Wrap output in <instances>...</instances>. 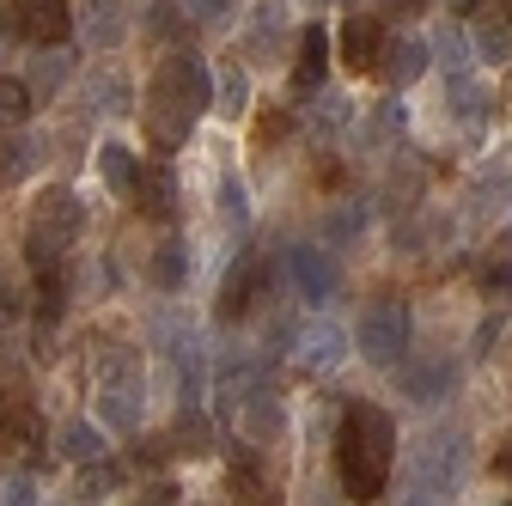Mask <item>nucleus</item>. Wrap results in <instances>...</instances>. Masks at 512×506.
I'll use <instances>...</instances> for the list:
<instances>
[{
	"instance_id": "obj_1",
	"label": "nucleus",
	"mask_w": 512,
	"mask_h": 506,
	"mask_svg": "<svg viewBox=\"0 0 512 506\" xmlns=\"http://www.w3.org/2000/svg\"><path fill=\"white\" fill-rule=\"evenodd\" d=\"M214 110V68L196 55V49H177L159 61V74L147 86V129L153 141L177 147L189 129H196V116Z\"/></svg>"
},
{
	"instance_id": "obj_2",
	"label": "nucleus",
	"mask_w": 512,
	"mask_h": 506,
	"mask_svg": "<svg viewBox=\"0 0 512 506\" xmlns=\"http://www.w3.org/2000/svg\"><path fill=\"white\" fill-rule=\"evenodd\" d=\"M391 458H397V421L384 415L378 403H366V397L348 403L342 433H336V470H342V488H348L354 500L384 494Z\"/></svg>"
},
{
	"instance_id": "obj_3",
	"label": "nucleus",
	"mask_w": 512,
	"mask_h": 506,
	"mask_svg": "<svg viewBox=\"0 0 512 506\" xmlns=\"http://www.w3.org/2000/svg\"><path fill=\"white\" fill-rule=\"evenodd\" d=\"M354 354H366L372 366H403V354H409V305L403 299L366 305L360 324H354Z\"/></svg>"
},
{
	"instance_id": "obj_4",
	"label": "nucleus",
	"mask_w": 512,
	"mask_h": 506,
	"mask_svg": "<svg viewBox=\"0 0 512 506\" xmlns=\"http://www.w3.org/2000/svg\"><path fill=\"white\" fill-rule=\"evenodd\" d=\"M458 470H464V439L458 433L421 439L415 470H409V500H445V494L458 488Z\"/></svg>"
},
{
	"instance_id": "obj_5",
	"label": "nucleus",
	"mask_w": 512,
	"mask_h": 506,
	"mask_svg": "<svg viewBox=\"0 0 512 506\" xmlns=\"http://www.w3.org/2000/svg\"><path fill=\"white\" fill-rule=\"evenodd\" d=\"M0 31L43 49V43H61L74 31V13H68V0H7L0 7Z\"/></svg>"
},
{
	"instance_id": "obj_6",
	"label": "nucleus",
	"mask_w": 512,
	"mask_h": 506,
	"mask_svg": "<svg viewBox=\"0 0 512 506\" xmlns=\"http://www.w3.org/2000/svg\"><path fill=\"white\" fill-rule=\"evenodd\" d=\"M281 269H287V287H293L305 305H324V299H336V287H342L336 257H330V250H317V244H293Z\"/></svg>"
},
{
	"instance_id": "obj_7",
	"label": "nucleus",
	"mask_w": 512,
	"mask_h": 506,
	"mask_svg": "<svg viewBox=\"0 0 512 506\" xmlns=\"http://www.w3.org/2000/svg\"><path fill=\"white\" fill-rule=\"evenodd\" d=\"M263 281H269V263L256 257V250H244V257L226 269V281H220V318H244V311L256 305V293H263Z\"/></svg>"
},
{
	"instance_id": "obj_8",
	"label": "nucleus",
	"mask_w": 512,
	"mask_h": 506,
	"mask_svg": "<svg viewBox=\"0 0 512 506\" xmlns=\"http://www.w3.org/2000/svg\"><path fill=\"white\" fill-rule=\"evenodd\" d=\"M348 354H354V330H342V324H330V318L305 324V336H299V360H305L311 372H336Z\"/></svg>"
},
{
	"instance_id": "obj_9",
	"label": "nucleus",
	"mask_w": 512,
	"mask_h": 506,
	"mask_svg": "<svg viewBox=\"0 0 512 506\" xmlns=\"http://www.w3.org/2000/svg\"><path fill=\"white\" fill-rule=\"evenodd\" d=\"M458 391V360H415L403 366V397L409 403H445Z\"/></svg>"
},
{
	"instance_id": "obj_10",
	"label": "nucleus",
	"mask_w": 512,
	"mask_h": 506,
	"mask_svg": "<svg viewBox=\"0 0 512 506\" xmlns=\"http://www.w3.org/2000/svg\"><path fill=\"white\" fill-rule=\"evenodd\" d=\"M31 226H43V232H55V238H80V226H86V202L74 196V189H43Z\"/></svg>"
},
{
	"instance_id": "obj_11",
	"label": "nucleus",
	"mask_w": 512,
	"mask_h": 506,
	"mask_svg": "<svg viewBox=\"0 0 512 506\" xmlns=\"http://www.w3.org/2000/svg\"><path fill=\"white\" fill-rule=\"evenodd\" d=\"M135 177H141V153L128 141H104L98 147V183L110 196H135Z\"/></svg>"
},
{
	"instance_id": "obj_12",
	"label": "nucleus",
	"mask_w": 512,
	"mask_h": 506,
	"mask_svg": "<svg viewBox=\"0 0 512 506\" xmlns=\"http://www.w3.org/2000/svg\"><path fill=\"white\" fill-rule=\"evenodd\" d=\"M366 232H372V208H366L360 196H354V202H336V208L324 214V238H330L336 250H354Z\"/></svg>"
},
{
	"instance_id": "obj_13",
	"label": "nucleus",
	"mask_w": 512,
	"mask_h": 506,
	"mask_svg": "<svg viewBox=\"0 0 512 506\" xmlns=\"http://www.w3.org/2000/svg\"><path fill=\"white\" fill-rule=\"evenodd\" d=\"M141 391L128 385V378H116V385H104V397H98V421L110 427V433H135L141 427V403H135Z\"/></svg>"
},
{
	"instance_id": "obj_14",
	"label": "nucleus",
	"mask_w": 512,
	"mask_h": 506,
	"mask_svg": "<svg viewBox=\"0 0 512 506\" xmlns=\"http://www.w3.org/2000/svg\"><path fill=\"white\" fill-rule=\"evenodd\" d=\"M135 202H141L153 220H171V214H177V177H171L165 165H153V171L141 165V177H135Z\"/></svg>"
},
{
	"instance_id": "obj_15",
	"label": "nucleus",
	"mask_w": 512,
	"mask_h": 506,
	"mask_svg": "<svg viewBox=\"0 0 512 506\" xmlns=\"http://www.w3.org/2000/svg\"><path fill=\"white\" fill-rule=\"evenodd\" d=\"M263 378H269V366L256 360V354L220 360V397H226V403H244V397H256V391H263Z\"/></svg>"
},
{
	"instance_id": "obj_16",
	"label": "nucleus",
	"mask_w": 512,
	"mask_h": 506,
	"mask_svg": "<svg viewBox=\"0 0 512 506\" xmlns=\"http://www.w3.org/2000/svg\"><path fill=\"white\" fill-rule=\"evenodd\" d=\"M378 43H384V31H378L372 13H354V19L342 25V61H348V68H372V61H378Z\"/></svg>"
},
{
	"instance_id": "obj_17",
	"label": "nucleus",
	"mask_w": 512,
	"mask_h": 506,
	"mask_svg": "<svg viewBox=\"0 0 512 506\" xmlns=\"http://www.w3.org/2000/svg\"><path fill=\"white\" fill-rule=\"evenodd\" d=\"M452 116L464 122L470 135H482V129H488V116H494V98H488L470 74H452Z\"/></svg>"
},
{
	"instance_id": "obj_18",
	"label": "nucleus",
	"mask_w": 512,
	"mask_h": 506,
	"mask_svg": "<svg viewBox=\"0 0 512 506\" xmlns=\"http://www.w3.org/2000/svg\"><path fill=\"white\" fill-rule=\"evenodd\" d=\"M61 311H68V281H61V269H37V293H31V318H37V330H55Z\"/></svg>"
},
{
	"instance_id": "obj_19",
	"label": "nucleus",
	"mask_w": 512,
	"mask_h": 506,
	"mask_svg": "<svg viewBox=\"0 0 512 506\" xmlns=\"http://www.w3.org/2000/svg\"><path fill=\"white\" fill-rule=\"evenodd\" d=\"M55 446H61V458H74V464H98L104 458V421H68L55 433Z\"/></svg>"
},
{
	"instance_id": "obj_20",
	"label": "nucleus",
	"mask_w": 512,
	"mask_h": 506,
	"mask_svg": "<svg viewBox=\"0 0 512 506\" xmlns=\"http://www.w3.org/2000/svg\"><path fill=\"white\" fill-rule=\"evenodd\" d=\"M43 159H49V141L43 135H19L7 153H0V183H25Z\"/></svg>"
},
{
	"instance_id": "obj_21",
	"label": "nucleus",
	"mask_w": 512,
	"mask_h": 506,
	"mask_svg": "<svg viewBox=\"0 0 512 506\" xmlns=\"http://www.w3.org/2000/svg\"><path fill=\"white\" fill-rule=\"evenodd\" d=\"M86 37H92V49H116L128 37V19L116 0H86Z\"/></svg>"
},
{
	"instance_id": "obj_22",
	"label": "nucleus",
	"mask_w": 512,
	"mask_h": 506,
	"mask_svg": "<svg viewBox=\"0 0 512 506\" xmlns=\"http://www.w3.org/2000/svg\"><path fill=\"white\" fill-rule=\"evenodd\" d=\"M470 55H476V37H470V31H458V25H433V61H439L445 74H464Z\"/></svg>"
},
{
	"instance_id": "obj_23",
	"label": "nucleus",
	"mask_w": 512,
	"mask_h": 506,
	"mask_svg": "<svg viewBox=\"0 0 512 506\" xmlns=\"http://www.w3.org/2000/svg\"><path fill=\"white\" fill-rule=\"evenodd\" d=\"M324 68H330V31L305 25V37H299V86H317Z\"/></svg>"
},
{
	"instance_id": "obj_24",
	"label": "nucleus",
	"mask_w": 512,
	"mask_h": 506,
	"mask_svg": "<svg viewBox=\"0 0 512 506\" xmlns=\"http://www.w3.org/2000/svg\"><path fill=\"white\" fill-rule=\"evenodd\" d=\"M214 110L232 116V122L250 110V74H244V68H220V74H214Z\"/></svg>"
},
{
	"instance_id": "obj_25",
	"label": "nucleus",
	"mask_w": 512,
	"mask_h": 506,
	"mask_svg": "<svg viewBox=\"0 0 512 506\" xmlns=\"http://www.w3.org/2000/svg\"><path fill=\"white\" fill-rule=\"evenodd\" d=\"M482 293H488V299H506V293H512V232H500V244L488 250V263H482Z\"/></svg>"
},
{
	"instance_id": "obj_26",
	"label": "nucleus",
	"mask_w": 512,
	"mask_h": 506,
	"mask_svg": "<svg viewBox=\"0 0 512 506\" xmlns=\"http://www.w3.org/2000/svg\"><path fill=\"white\" fill-rule=\"evenodd\" d=\"M476 55L482 61H494V68H500V61H512V19H476Z\"/></svg>"
},
{
	"instance_id": "obj_27",
	"label": "nucleus",
	"mask_w": 512,
	"mask_h": 506,
	"mask_svg": "<svg viewBox=\"0 0 512 506\" xmlns=\"http://www.w3.org/2000/svg\"><path fill=\"white\" fill-rule=\"evenodd\" d=\"M427 61H433V43H421V37H403V43L391 49V80H397V86L421 80V74H427Z\"/></svg>"
},
{
	"instance_id": "obj_28",
	"label": "nucleus",
	"mask_w": 512,
	"mask_h": 506,
	"mask_svg": "<svg viewBox=\"0 0 512 506\" xmlns=\"http://www.w3.org/2000/svg\"><path fill=\"white\" fill-rule=\"evenodd\" d=\"M183 281H189V250H183V244H159V257H153V287L177 293Z\"/></svg>"
},
{
	"instance_id": "obj_29",
	"label": "nucleus",
	"mask_w": 512,
	"mask_h": 506,
	"mask_svg": "<svg viewBox=\"0 0 512 506\" xmlns=\"http://www.w3.org/2000/svg\"><path fill=\"white\" fill-rule=\"evenodd\" d=\"M31 86L25 80H0V129H25V116H31Z\"/></svg>"
},
{
	"instance_id": "obj_30",
	"label": "nucleus",
	"mask_w": 512,
	"mask_h": 506,
	"mask_svg": "<svg viewBox=\"0 0 512 506\" xmlns=\"http://www.w3.org/2000/svg\"><path fill=\"white\" fill-rule=\"evenodd\" d=\"M311 122H317V129H348V122H354V98L348 92H317V104H311Z\"/></svg>"
},
{
	"instance_id": "obj_31",
	"label": "nucleus",
	"mask_w": 512,
	"mask_h": 506,
	"mask_svg": "<svg viewBox=\"0 0 512 506\" xmlns=\"http://www.w3.org/2000/svg\"><path fill=\"white\" fill-rule=\"evenodd\" d=\"M25 86H31L37 98H55L61 86H68V55H49V61L37 55V68H31V80H25Z\"/></svg>"
},
{
	"instance_id": "obj_32",
	"label": "nucleus",
	"mask_w": 512,
	"mask_h": 506,
	"mask_svg": "<svg viewBox=\"0 0 512 506\" xmlns=\"http://www.w3.org/2000/svg\"><path fill=\"white\" fill-rule=\"evenodd\" d=\"M61 244H68V238H55V232L31 226V232H25V257H31V269H61Z\"/></svg>"
},
{
	"instance_id": "obj_33",
	"label": "nucleus",
	"mask_w": 512,
	"mask_h": 506,
	"mask_svg": "<svg viewBox=\"0 0 512 506\" xmlns=\"http://www.w3.org/2000/svg\"><path fill=\"white\" fill-rule=\"evenodd\" d=\"M92 372H98V385H116V378H128V372H135V348H122V342H104Z\"/></svg>"
},
{
	"instance_id": "obj_34",
	"label": "nucleus",
	"mask_w": 512,
	"mask_h": 506,
	"mask_svg": "<svg viewBox=\"0 0 512 506\" xmlns=\"http://www.w3.org/2000/svg\"><path fill=\"white\" fill-rule=\"evenodd\" d=\"M220 220H232V226L250 220V183L244 177H220Z\"/></svg>"
},
{
	"instance_id": "obj_35",
	"label": "nucleus",
	"mask_w": 512,
	"mask_h": 506,
	"mask_svg": "<svg viewBox=\"0 0 512 506\" xmlns=\"http://www.w3.org/2000/svg\"><path fill=\"white\" fill-rule=\"evenodd\" d=\"M183 13H189L183 0H153V7H147V19H141V25H147V37H177Z\"/></svg>"
},
{
	"instance_id": "obj_36",
	"label": "nucleus",
	"mask_w": 512,
	"mask_h": 506,
	"mask_svg": "<svg viewBox=\"0 0 512 506\" xmlns=\"http://www.w3.org/2000/svg\"><path fill=\"white\" fill-rule=\"evenodd\" d=\"M183 7H189L196 25H226L232 19V0H183Z\"/></svg>"
},
{
	"instance_id": "obj_37",
	"label": "nucleus",
	"mask_w": 512,
	"mask_h": 506,
	"mask_svg": "<svg viewBox=\"0 0 512 506\" xmlns=\"http://www.w3.org/2000/svg\"><path fill=\"white\" fill-rule=\"evenodd\" d=\"M19 311H25V299H19V281H13V275H0V330H7V324H19Z\"/></svg>"
},
{
	"instance_id": "obj_38",
	"label": "nucleus",
	"mask_w": 512,
	"mask_h": 506,
	"mask_svg": "<svg viewBox=\"0 0 512 506\" xmlns=\"http://www.w3.org/2000/svg\"><path fill=\"white\" fill-rule=\"evenodd\" d=\"M25 439H31V415H25V409L0 415V446H25Z\"/></svg>"
},
{
	"instance_id": "obj_39",
	"label": "nucleus",
	"mask_w": 512,
	"mask_h": 506,
	"mask_svg": "<svg viewBox=\"0 0 512 506\" xmlns=\"http://www.w3.org/2000/svg\"><path fill=\"white\" fill-rule=\"evenodd\" d=\"M177 452L202 458V452H208V421H183V433H177Z\"/></svg>"
},
{
	"instance_id": "obj_40",
	"label": "nucleus",
	"mask_w": 512,
	"mask_h": 506,
	"mask_svg": "<svg viewBox=\"0 0 512 506\" xmlns=\"http://www.w3.org/2000/svg\"><path fill=\"white\" fill-rule=\"evenodd\" d=\"M0 500H13V506H25V500H37V488H31V476H7V482H0Z\"/></svg>"
},
{
	"instance_id": "obj_41",
	"label": "nucleus",
	"mask_w": 512,
	"mask_h": 506,
	"mask_svg": "<svg viewBox=\"0 0 512 506\" xmlns=\"http://www.w3.org/2000/svg\"><path fill=\"white\" fill-rule=\"evenodd\" d=\"M92 488H98V494H110V488H116V470H110L104 458H98V470H86V500H92Z\"/></svg>"
},
{
	"instance_id": "obj_42",
	"label": "nucleus",
	"mask_w": 512,
	"mask_h": 506,
	"mask_svg": "<svg viewBox=\"0 0 512 506\" xmlns=\"http://www.w3.org/2000/svg\"><path fill=\"white\" fill-rule=\"evenodd\" d=\"M494 336H500V318H488V324L476 330V354H494Z\"/></svg>"
},
{
	"instance_id": "obj_43",
	"label": "nucleus",
	"mask_w": 512,
	"mask_h": 506,
	"mask_svg": "<svg viewBox=\"0 0 512 506\" xmlns=\"http://www.w3.org/2000/svg\"><path fill=\"white\" fill-rule=\"evenodd\" d=\"M147 500H177V482H165V476H159V482H147Z\"/></svg>"
},
{
	"instance_id": "obj_44",
	"label": "nucleus",
	"mask_w": 512,
	"mask_h": 506,
	"mask_svg": "<svg viewBox=\"0 0 512 506\" xmlns=\"http://www.w3.org/2000/svg\"><path fill=\"white\" fill-rule=\"evenodd\" d=\"M391 7H397V13H421V7H427V0H391Z\"/></svg>"
},
{
	"instance_id": "obj_45",
	"label": "nucleus",
	"mask_w": 512,
	"mask_h": 506,
	"mask_svg": "<svg viewBox=\"0 0 512 506\" xmlns=\"http://www.w3.org/2000/svg\"><path fill=\"white\" fill-rule=\"evenodd\" d=\"M452 7H458V13H476V0H452Z\"/></svg>"
},
{
	"instance_id": "obj_46",
	"label": "nucleus",
	"mask_w": 512,
	"mask_h": 506,
	"mask_svg": "<svg viewBox=\"0 0 512 506\" xmlns=\"http://www.w3.org/2000/svg\"><path fill=\"white\" fill-rule=\"evenodd\" d=\"M500 470H506V476H512V452H506V458H500Z\"/></svg>"
},
{
	"instance_id": "obj_47",
	"label": "nucleus",
	"mask_w": 512,
	"mask_h": 506,
	"mask_svg": "<svg viewBox=\"0 0 512 506\" xmlns=\"http://www.w3.org/2000/svg\"><path fill=\"white\" fill-rule=\"evenodd\" d=\"M506 19H512V0H506Z\"/></svg>"
}]
</instances>
